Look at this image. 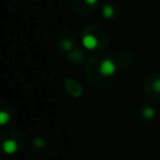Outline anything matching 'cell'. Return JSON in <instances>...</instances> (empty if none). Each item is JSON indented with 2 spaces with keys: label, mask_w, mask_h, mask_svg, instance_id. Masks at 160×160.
I'll list each match as a JSON object with an SVG mask.
<instances>
[{
  "label": "cell",
  "mask_w": 160,
  "mask_h": 160,
  "mask_svg": "<svg viewBox=\"0 0 160 160\" xmlns=\"http://www.w3.org/2000/svg\"><path fill=\"white\" fill-rule=\"evenodd\" d=\"M118 72L116 61L109 55L96 52L91 55L85 65V74L88 81L95 88H108L112 84Z\"/></svg>",
  "instance_id": "cell-1"
},
{
  "label": "cell",
  "mask_w": 160,
  "mask_h": 160,
  "mask_svg": "<svg viewBox=\"0 0 160 160\" xmlns=\"http://www.w3.org/2000/svg\"><path fill=\"white\" fill-rule=\"evenodd\" d=\"M80 41L86 50L100 52L102 49L106 48L109 42V34L104 26L98 24H90L82 29Z\"/></svg>",
  "instance_id": "cell-2"
},
{
  "label": "cell",
  "mask_w": 160,
  "mask_h": 160,
  "mask_svg": "<svg viewBox=\"0 0 160 160\" xmlns=\"http://www.w3.org/2000/svg\"><path fill=\"white\" fill-rule=\"evenodd\" d=\"M1 141H2V149L5 154L14 155L22 149L25 144V136L19 130L9 129L1 134Z\"/></svg>",
  "instance_id": "cell-3"
},
{
  "label": "cell",
  "mask_w": 160,
  "mask_h": 160,
  "mask_svg": "<svg viewBox=\"0 0 160 160\" xmlns=\"http://www.w3.org/2000/svg\"><path fill=\"white\" fill-rule=\"evenodd\" d=\"M142 91L146 99L151 102L160 104V74L152 72L149 74L142 84Z\"/></svg>",
  "instance_id": "cell-4"
},
{
  "label": "cell",
  "mask_w": 160,
  "mask_h": 160,
  "mask_svg": "<svg viewBox=\"0 0 160 160\" xmlns=\"http://www.w3.org/2000/svg\"><path fill=\"white\" fill-rule=\"evenodd\" d=\"M100 0H70V9L72 12L80 16H86L94 12L99 6Z\"/></svg>",
  "instance_id": "cell-5"
},
{
  "label": "cell",
  "mask_w": 160,
  "mask_h": 160,
  "mask_svg": "<svg viewBox=\"0 0 160 160\" xmlns=\"http://www.w3.org/2000/svg\"><path fill=\"white\" fill-rule=\"evenodd\" d=\"M55 45L61 50V51H71L74 48H76V36L72 31L70 30H62L56 35L55 39Z\"/></svg>",
  "instance_id": "cell-6"
},
{
  "label": "cell",
  "mask_w": 160,
  "mask_h": 160,
  "mask_svg": "<svg viewBox=\"0 0 160 160\" xmlns=\"http://www.w3.org/2000/svg\"><path fill=\"white\" fill-rule=\"evenodd\" d=\"M156 118V110L148 104H142L135 110V119L141 125H150Z\"/></svg>",
  "instance_id": "cell-7"
},
{
  "label": "cell",
  "mask_w": 160,
  "mask_h": 160,
  "mask_svg": "<svg viewBox=\"0 0 160 160\" xmlns=\"http://www.w3.org/2000/svg\"><path fill=\"white\" fill-rule=\"evenodd\" d=\"M64 86H65L66 92L70 94L74 98H80L82 95V92H84L81 84L78 80L72 79V78H66L64 80Z\"/></svg>",
  "instance_id": "cell-8"
},
{
  "label": "cell",
  "mask_w": 160,
  "mask_h": 160,
  "mask_svg": "<svg viewBox=\"0 0 160 160\" xmlns=\"http://www.w3.org/2000/svg\"><path fill=\"white\" fill-rule=\"evenodd\" d=\"M101 15L108 21H114L119 16V8L112 2H105L101 5Z\"/></svg>",
  "instance_id": "cell-9"
},
{
  "label": "cell",
  "mask_w": 160,
  "mask_h": 160,
  "mask_svg": "<svg viewBox=\"0 0 160 160\" xmlns=\"http://www.w3.org/2000/svg\"><path fill=\"white\" fill-rule=\"evenodd\" d=\"M48 148V142L42 138H34L29 144V150L32 151L35 155L42 154Z\"/></svg>",
  "instance_id": "cell-10"
},
{
  "label": "cell",
  "mask_w": 160,
  "mask_h": 160,
  "mask_svg": "<svg viewBox=\"0 0 160 160\" xmlns=\"http://www.w3.org/2000/svg\"><path fill=\"white\" fill-rule=\"evenodd\" d=\"M68 59L75 64V65H80L84 62L85 60V52L82 51V49H79V48H74L71 51L68 52Z\"/></svg>",
  "instance_id": "cell-11"
},
{
  "label": "cell",
  "mask_w": 160,
  "mask_h": 160,
  "mask_svg": "<svg viewBox=\"0 0 160 160\" xmlns=\"http://www.w3.org/2000/svg\"><path fill=\"white\" fill-rule=\"evenodd\" d=\"M8 110H9V108L8 106H4L2 108V110H1V115H0V121H1V124L2 125H5L8 121H10L11 120V118H12V114H11V110L8 112Z\"/></svg>",
  "instance_id": "cell-12"
}]
</instances>
